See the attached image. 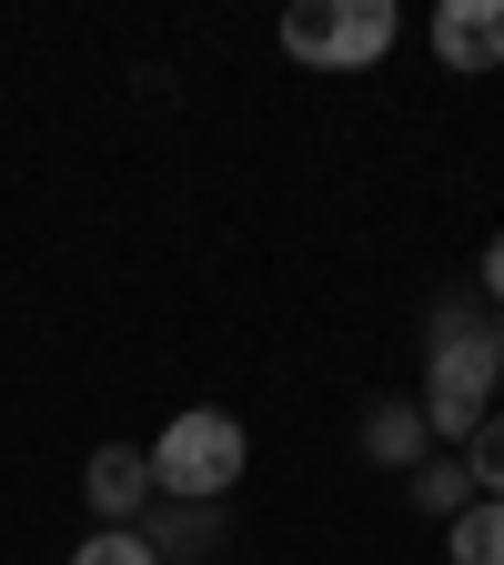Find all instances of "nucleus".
<instances>
[{
    "label": "nucleus",
    "mask_w": 504,
    "mask_h": 565,
    "mask_svg": "<svg viewBox=\"0 0 504 565\" xmlns=\"http://www.w3.org/2000/svg\"><path fill=\"white\" fill-rule=\"evenodd\" d=\"M504 384V323H474V313H435V364H423V424L435 435H474L484 404Z\"/></svg>",
    "instance_id": "nucleus-1"
},
{
    "label": "nucleus",
    "mask_w": 504,
    "mask_h": 565,
    "mask_svg": "<svg viewBox=\"0 0 504 565\" xmlns=\"http://www.w3.org/2000/svg\"><path fill=\"white\" fill-rule=\"evenodd\" d=\"M152 455V484L172 494V505H223V494L243 484V424L223 414V404H192V414H172L162 424V445H141Z\"/></svg>",
    "instance_id": "nucleus-2"
},
{
    "label": "nucleus",
    "mask_w": 504,
    "mask_h": 565,
    "mask_svg": "<svg viewBox=\"0 0 504 565\" xmlns=\"http://www.w3.org/2000/svg\"><path fill=\"white\" fill-rule=\"evenodd\" d=\"M282 51L313 71H364L394 51V0H293L282 11Z\"/></svg>",
    "instance_id": "nucleus-3"
},
{
    "label": "nucleus",
    "mask_w": 504,
    "mask_h": 565,
    "mask_svg": "<svg viewBox=\"0 0 504 565\" xmlns=\"http://www.w3.org/2000/svg\"><path fill=\"white\" fill-rule=\"evenodd\" d=\"M82 494H92V515L101 525H131V515H152V455H141V445H101L92 455V475H82Z\"/></svg>",
    "instance_id": "nucleus-4"
},
{
    "label": "nucleus",
    "mask_w": 504,
    "mask_h": 565,
    "mask_svg": "<svg viewBox=\"0 0 504 565\" xmlns=\"http://www.w3.org/2000/svg\"><path fill=\"white\" fill-rule=\"evenodd\" d=\"M435 61L444 71H494L504 61V0H444L435 11Z\"/></svg>",
    "instance_id": "nucleus-5"
},
{
    "label": "nucleus",
    "mask_w": 504,
    "mask_h": 565,
    "mask_svg": "<svg viewBox=\"0 0 504 565\" xmlns=\"http://www.w3.org/2000/svg\"><path fill=\"white\" fill-rule=\"evenodd\" d=\"M364 455L414 475L423 455H435V424H423V404H374V414H364Z\"/></svg>",
    "instance_id": "nucleus-6"
},
{
    "label": "nucleus",
    "mask_w": 504,
    "mask_h": 565,
    "mask_svg": "<svg viewBox=\"0 0 504 565\" xmlns=\"http://www.w3.org/2000/svg\"><path fill=\"white\" fill-rule=\"evenodd\" d=\"M404 494H414V515H444V525H454V515L474 505V475H464V455H423V465L404 475Z\"/></svg>",
    "instance_id": "nucleus-7"
},
{
    "label": "nucleus",
    "mask_w": 504,
    "mask_h": 565,
    "mask_svg": "<svg viewBox=\"0 0 504 565\" xmlns=\"http://www.w3.org/2000/svg\"><path fill=\"white\" fill-rule=\"evenodd\" d=\"M141 545H152V555H212V545H223V515H212V505H172V494H162V515H152Z\"/></svg>",
    "instance_id": "nucleus-8"
},
{
    "label": "nucleus",
    "mask_w": 504,
    "mask_h": 565,
    "mask_svg": "<svg viewBox=\"0 0 504 565\" xmlns=\"http://www.w3.org/2000/svg\"><path fill=\"white\" fill-rule=\"evenodd\" d=\"M454 565H504V505L494 494H474V505L454 515Z\"/></svg>",
    "instance_id": "nucleus-9"
},
{
    "label": "nucleus",
    "mask_w": 504,
    "mask_h": 565,
    "mask_svg": "<svg viewBox=\"0 0 504 565\" xmlns=\"http://www.w3.org/2000/svg\"><path fill=\"white\" fill-rule=\"evenodd\" d=\"M464 475H474V494L504 505V414H484L474 435H464Z\"/></svg>",
    "instance_id": "nucleus-10"
},
{
    "label": "nucleus",
    "mask_w": 504,
    "mask_h": 565,
    "mask_svg": "<svg viewBox=\"0 0 504 565\" xmlns=\"http://www.w3.org/2000/svg\"><path fill=\"white\" fill-rule=\"evenodd\" d=\"M71 565H162L152 545H141V525H101V535H82V555Z\"/></svg>",
    "instance_id": "nucleus-11"
},
{
    "label": "nucleus",
    "mask_w": 504,
    "mask_h": 565,
    "mask_svg": "<svg viewBox=\"0 0 504 565\" xmlns=\"http://www.w3.org/2000/svg\"><path fill=\"white\" fill-rule=\"evenodd\" d=\"M484 294H494V303H504V233H494V243H484Z\"/></svg>",
    "instance_id": "nucleus-12"
}]
</instances>
